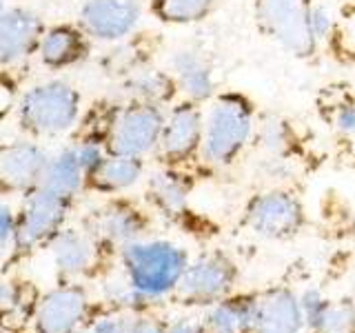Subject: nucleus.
Returning <instances> with one entry per match:
<instances>
[{
  "label": "nucleus",
  "instance_id": "obj_1",
  "mask_svg": "<svg viewBox=\"0 0 355 333\" xmlns=\"http://www.w3.org/2000/svg\"><path fill=\"white\" fill-rule=\"evenodd\" d=\"M127 284L142 302L173 293L189 266V253L169 240H136L122 247Z\"/></svg>",
  "mask_w": 355,
  "mask_h": 333
},
{
  "label": "nucleus",
  "instance_id": "obj_2",
  "mask_svg": "<svg viewBox=\"0 0 355 333\" xmlns=\"http://www.w3.org/2000/svg\"><path fill=\"white\" fill-rule=\"evenodd\" d=\"M255 125V103L247 94H218L205 114L202 160L211 166L233 164L253 138Z\"/></svg>",
  "mask_w": 355,
  "mask_h": 333
},
{
  "label": "nucleus",
  "instance_id": "obj_3",
  "mask_svg": "<svg viewBox=\"0 0 355 333\" xmlns=\"http://www.w3.org/2000/svg\"><path fill=\"white\" fill-rule=\"evenodd\" d=\"M313 0H253V16L260 31L300 60L318 53V40L311 29Z\"/></svg>",
  "mask_w": 355,
  "mask_h": 333
},
{
  "label": "nucleus",
  "instance_id": "obj_4",
  "mask_svg": "<svg viewBox=\"0 0 355 333\" xmlns=\"http://www.w3.org/2000/svg\"><path fill=\"white\" fill-rule=\"evenodd\" d=\"M164 118L166 114L160 105L140 103V100H133L127 107L118 109L107 136L109 153L142 158L149 151L158 149Z\"/></svg>",
  "mask_w": 355,
  "mask_h": 333
},
{
  "label": "nucleus",
  "instance_id": "obj_5",
  "mask_svg": "<svg viewBox=\"0 0 355 333\" xmlns=\"http://www.w3.org/2000/svg\"><path fill=\"white\" fill-rule=\"evenodd\" d=\"M238 282V266L227 253L207 251L189 262L182 280L178 284L175 293L180 296L184 305L205 307L220 302L222 298L233 293Z\"/></svg>",
  "mask_w": 355,
  "mask_h": 333
},
{
  "label": "nucleus",
  "instance_id": "obj_6",
  "mask_svg": "<svg viewBox=\"0 0 355 333\" xmlns=\"http://www.w3.org/2000/svg\"><path fill=\"white\" fill-rule=\"evenodd\" d=\"M80 96L67 83H47L33 87L22 98L20 122L36 133H60L76 125Z\"/></svg>",
  "mask_w": 355,
  "mask_h": 333
},
{
  "label": "nucleus",
  "instance_id": "obj_7",
  "mask_svg": "<svg viewBox=\"0 0 355 333\" xmlns=\"http://www.w3.org/2000/svg\"><path fill=\"white\" fill-rule=\"evenodd\" d=\"M244 225L255 236L269 240H286L297 236L306 225L300 198L284 189H269L253 196L244 207Z\"/></svg>",
  "mask_w": 355,
  "mask_h": 333
},
{
  "label": "nucleus",
  "instance_id": "obj_8",
  "mask_svg": "<svg viewBox=\"0 0 355 333\" xmlns=\"http://www.w3.org/2000/svg\"><path fill=\"white\" fill-rule=\"evenodd\" d=\"M205 114L193 100H182L166 111L158 151L169 166H182L202 151Z\"/></svg>",
  "mask_w": 355,
  "mask_h": 333
},
{
  "label": "nucleus",
  "instance_id": "obj_9",
  "mask_svg": "<svg viewBox=\"0 0 355 333\" xmlns=\"http://www.w3.org/2000/svg\"><path fill=\"white\" fill-rule=\"evenodd\" d=\"M142 16L140 0H87L80 22L98 40H120L136 29Z\"/></svg>",
  "mask_w": 355,
  "mask_h": 333
},
{
  "label": "nucleus",
  "instance_id": "obj_10",
  "mask_svg": "<svg viewBox=\"0 0 355 333\" xmlns=\"http://www.w3.org/2000/svg\"><path fill=\"white\" fill-rule=\"evenodd\" d=\"M69 198L58 196L49 189L38 187L36 194L29 198V203L22 211V218L18 220V242L22 247L47 240L60 229L62 220L69 209Z\"/></svg>",
  "mask_w": 355,
  "mask_h": 333
},
{
  "label": "nucleus",
  "instance_id": "obj_11",
  "mask_svg": "<svg viewBox=\"0 0 355 333\" xmlns=\"http://www.w3.org/2000/svg\"><path fill=\"white\" fill-rule=\"evenodd\" d=\"M306 329L300 296L291 289L275 287L258 293L255 305V333H302Z\"/></svg>",
  "mask_w": 355,
  "mask_h": 333
},
{
  "label": "nucleus",
  "instance_id": "obj_12",
  "mask_svg": "<svg viewBox=\"0 0 355 333\" xmlns=\"http://www.w3.org/2000/svg\"><path fill=\"white\" fill-rule=\"evenodd\" d=\"M47 166V155L31 142H14L0 147V185L7 189H38L44 180Z\"/></svg>",
  "mask_w": 355,
  "mask_h": 333
},
{
  "label": "nucleus",
  "instance_id": "obj_13",
  "mask_svg": "<svg viewBox=\"0 0 355 333\" xmlns=\"http://www.w3.org/2000/svg\"><path fill=\"white\" fill-rule=\"evenodd\" d=\"M89 311V302L83 289L62 287L51 291L38 307L40 333H73L83 325Z\"/></svg>",
  "mask_w": 355,
  "mask_h": 333
},
{
  "label": "nucleus",
  "instance_id": "obj_14",
  "mask_svg": "<svg viewBox=\"0 0 355 333\" xmlns=\"http://www.w3.org/2000/svg\"><path fill=\"white\" fill-rule=\"evenodd\" d=\"M309 333H355V305L349 300L333 302L318 289L300 296Z\"/></svg>",
  "mask_w": 355,
  "mask_h": 333
},
{
  "label": "nucleus",
  "instance_id": "obj_15",
  "mask_svg": "<svg viewBox=\"0 0 355 333\" xmlns=\"http://www.w3.org/2000/svg\"><path fill=\"white\" fill-rule=\"evenodd\" d=\"M171 71L180 92L193 103L202 105L216 98L214 67L198 49H178L171 58Z\"/></svg>",
  "mask_w": 355,
  "mask_h": 333
},
{
  "label": "nucleus",
  "instance_id": "obj_16",
  "mask_svg": "<svg viewBox=\"0 0 355 333\" xmlns=\"http://www.w3.org/2000/svg\"><path fill=\"white\" fill-rule=\"evenodd\" d=\"M258 293H231L211 305L202 325L209 333H255Z\"/></svg>",
  "mask_w": 355,
  "mask_h": 333
},
{
  "label": "nucleus",
  "instance_id": "obj_17",
  "mask_svg": "<svg viewBox=\"0 0 355 333\" xmlns=\"http://www.w3.org/2000/svg\"><path fill=\"white\" fill-rule=\"evenodd\" d=\"M40 20L29 11H3L0 14V65L16 62L36 47Z\"/></svg>",
  "mask_w": 355,
  "mask_h": 333
},
{
  "label": "nucleus",
  "instance_id": "obj_18",
  "mask_svg": "<svg viewBox=\"0 0 355 333\" xmlns=\"http://www.w3.org/2000/svg\"><path fill=\"white\" fill-rule=\"evenodd\" d=\"M193 180L191 176L180 171L178 166H169L151 176L149 198L164 216H182L187 214V203L191 196Z\"/></svg>",
  "mask_w": 355,
  "mask_h": 333
},
{
  "label": "nucleus",
  "instance_id": "obj_19",
  "mask_svg": "<svg viewBox=\"0 0 355 333\" xmlns=\"http://www.w3.org/2000/svg\"><path fill=\"white\" fill-rule=\"evenodd\" d=\"M144 227H147V220L140 211L129 203H120V200L107 205L98 214V233L122 247L140 240Z\"/></svg>",
  "mask_w": 355,
  "mask_h": 333
},
{
  "label": "nucleus",
  "instance_id": "obj_20",
  "mask_svg": "<svg viewBox=\"0 0 355 333\" xmlns=\"http://www.w3.org/2000/svg\"><path fill=\"white\" fill-rule=\"evenodd\" d=\"M38 49H40V58L44 65L53 67V69H60V67L73 65L80 58H85L89 47H87L85 33L80 29L60 25L44 33L40 38Z\"/></svg>",
  "mask_w": 355,
  "mask_h": 333
},
{
  "label": "nucleus",
  "instance_id": "obj_21",
  "mask_svg": "<svg viewBox=\"0 0 355 333\" xmlns=\"http://www.w3.org/2000/svg\"><path fill=\"white\" fill-rule=\"evenodd\" d=\"M142 171L144 164L138 155L109 153L103 166L92 176V182L100 191H125V189L133 187L140 180Z\"/></svg>",
  "mask_w": 355,
  "mask_h": 333
},
{
  "label": "nucleus",
  "instance_id": "obj_22",
  "mask_svg": "<svg viewBox=\"0 0 355 333\" xmlns=\"http://www.w3.org/2000/svg\"><path fill=\"white\" fill-rule=\"evenodd\" d=\"M222 0H151V14L164 25H193L207 20Z\"/></svg>",
  "mask_w": 355,
  "mask_h": 333
},
{
  "label": "nucleus",
  "instance_id": "obj_23",
  "mask_svg": "<svg viewBox=\"0 0 355 333\" xmlns=\"http://www.w3.org/2000/svg\"><path fill=\"white\" fill-rule=\"evenodd\" d=\"M83 180L85 171L80 166V160H78L76 149H67L55 160H49L47 173H44V180L40 187L71 200L78 194V189L83 187Z\"/></svg>",
  "mask_w": 355,
  "mask_h": 333
},
{
  "label": "nucleus",
  "instance_id": "obj_24",
  "mask_svg": "<svg viewBox=\"0 0 355 333\" xmlns=\"http://www.w3.org/2000/svg\"><path fill=\"white\" fill-rule=\"evenodd\" d=\"M129 92L133 100H140V103H151V105H169L178 94V83L173 74L158 71V69H147L136 74L129 80Z\"/></svg>",
  "mask_w": 355,
  "mask_h": 333
},
{
  "label": "nucleus",
  "instance_id": "obj_25",
  "mask_svg": "<svg viewBox=\"0 0 355 333\" xmlns=\"http://www.w3.org/2000/svg\"><path fill=\"white\" fill-rule=\"evenodd\" d=\"M94 258V244L76 231H67L55 240V264L64 273L85 271Z\"/></svg>",
  "mask_w": 355,
  "mask_h": 333
},
{
  "label": "nucleus",
  "instance_id": "obj_26",
  "mask_svg": "<svg viewBox=\"0 0 355 333\" xmlns=\"http://www.w3.org/2000/svg\"><path fill=\"white\" fill-rule=\"evenodd\" d=\"M255 140L260 142V147L266 149L269 153H288V149L295 144V133L291 122H286L280 116H271L266 114L258 120V127H255Z\"/></svg>",
  "mask_w": 355,
  "mask_h": 333
},
{
  "label": "nucleus",
  "instance_id": "obj_27",
  "mask_svg": "<svg viewBox=\"0 0 355 333\" xmlns=\"http://www.w3.org/2000/svg\"><path fill=\"white\" fill-rule=\"evenodd\" d=\"M92 333H166L158 320L142 318V316H125V318H109L94 325Z\"/></svg>",
  "mask_w": 355,
  "mask_h": 333
},
{
  "label": "nucleus",
  "instance_id": "obj_28",
  "mask_svg": "<svg viewBox=\"0 0 355 333\" xmlns=\"http://www.w3.org/2000/svg\"><path fill=\"white\" fill-rule=\"evenodd\" d=\"M76 153H78V160H80L85 176H89V178H92L107 160L105 144L96 142V140H85L80 147H76Z\"/></svg>",
  "mask_w": 355,
  "mask_h": 333
},
{
  "label": "nucleus",
  "instance_id": "obj_29",
  "mask_svg": "<svg viewBox=\"0 0 355 333\" xmlns=\"http://www.w3.org/2000/svg\"><path fill=\"white\" fill-rule=\"evenodd\" d=\"M329 120L340 133H349V136H353L355 133V103L353 100H342V103L333 105Z\"/></svg>",
  "mask_w": 355,
  "mask_h": 333
},
{
  "label": "nucleus",
  "instance_id": "obj_30",
  "mask_svg": "<svg viewBox=\"0 0 355 333\" xmlns=\"http://www.w3.org/2000/svg\"><path fill=\"white\" fill-rule=\"evenodd\" d=\"M311 29H313V36L318 42L331 36L333 18H331L329 9L324 5H313V11H311Z\"/></svg>",
  "mask_w": 355,
  "mask_h": 333
},
{
  "label": "nucleus",
  "instance_id": "obj_31",
  "mask_svg": "<svg viewBox=\"0 0 355 333\" xmlns=\"http://www.w3.org/2000/svg\"><path fill=\"white\" fill-rule=\"evenodd\" d=\"M18 238V220L9 207H0V249Z\"/></svg>",
  "mask_w": 355,
  "mask_h": 333
},
{
  "label": "nucleus",
  "instance_id": "obj_32",
  "mask_svg": "<svg viewBox=\"0 0 355 333\" xmlns=\"http://www.w3.org/2000/svg\"><path fill=\"white\" fill-rule=\"evenodd\" d=\"M166 333H209L205 329L202 322H178L171 329H166Z\"/></svg>",
  "mask_w": 355,
  "mask_h": 333
},
{
  "label": "nucleus",
  "instance_id": "obj_33",
  "mask_svg": "<svg viewBox=\"0 0 355 333\" xmlns=\"http://www.w3.org/2000/svg\"><path fill=\"white\" fill-rule=\"evenodd\" d=\"M5 105H7V100L3 98V87H0V116H3V111H5Z\"/></svg>",
  "mask_w": 355,
  "mask_h": 333
},
{
  "label": "nucleus",
  "instance_id": "obj_34",
  "mask_svg": "<svg viewBox=\"0 0 355 333\" xmlns=\"http://www.w3.org/2000/svg\"><path fill=\"white\" fill-rule=\"evenodd\" d=\"M351 227H353V231H355V209H353V216H351Z\"/></svg>",
  "mask_w": 355,
  "mask_h": 333
},
{
  "label": "nucleus",
  "instance_id": "obj_35",
  "mask_svg": "<svg viewBox=\"0 0 355 333\" xmlns=\"http://www.w3.org/2000/svg\"><path fill=\"white\" fill-rule=\"evenodd\" d=\"M0 9H3V0H0Z\"/></svg>",
  "mask_w": 355,
  "mask_h": 333
}]
</instances>
